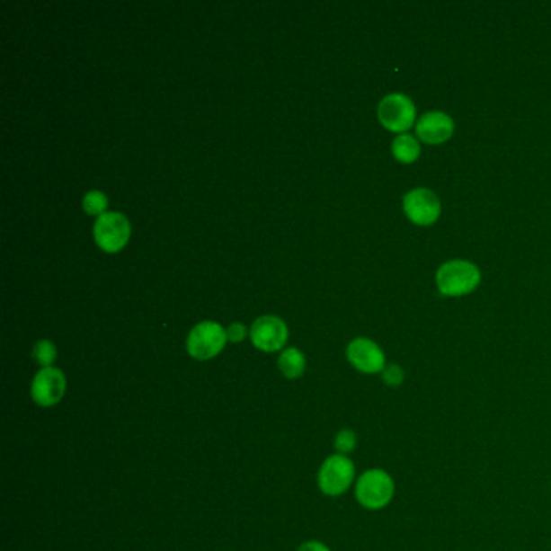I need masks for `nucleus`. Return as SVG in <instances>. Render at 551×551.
<instances>
[{
  "label": "nucleus",
  "mask_w": 551,
  "mask_h": 551,
  "mask_svg": "<svg viewBox=\"0 0 551 551\" xmlns=\"http://www.w3.org/2000/svg\"><path fill=\"white\" fill-rule=\"evenodd\" d=\"M107 204H109V200L102 191L86 192L83 200V208L89 216H104Z\"/></svg>",
  "instance_id": "obj_15"
},
{
  "label": "nucleus",
  "mask_w": 551,
  "mask_h": 551,
  "mask_svg": "<svg viewBox=\"0 0 551 551\" xmlns=\"http://www.w3.org/2000/svg\"><path fill=\"white\" fill-rule=\"evenodd\" d=\"M455 133V121L441 111L423 113L415 123V135L425 144L437 146L447 143Z\"/></svg>",
  "instance_id": "obj_11"
},
{
  "label": "nucleus",
  "mask_w": 551,
  "mask_h": 551,
  "mask_svg": "<svg viewBox=\"0 0 551 551\" xmlns=\"http://www.w3.org/2000/svg\"><path fill=\"white\" fill-rule=\"evenodd\" d=\"M280 372L287 378H299L306 370V358L303 352L296 348H288L280 354L279 358Z\"/></svg>",
  "instance_id": "obj_13"
},
{
  "label": "nucleus",
  "mask_w": 551,
  "mask_h": 551,
  "mask_svg": "<svg viewBox=\"0 0 551 551\" xmlns=\"http://www.w3.org/2000/svg\"><path fill=\"white\" fill-rule=\"evenodd\" d=\"M131 236V225L120 212H105L94 225V240L105 253H119L127 246Z\"/></svg>",
  "instance_id": "obj_6"
},
{
  "label": "nucleus",
  "mask_w": 551,
  "mask_h": 551,
  "mask_svg": "<svg viewBox=\"0 0 551 551\" xmlns=\"http://www.w3.org/2000/svg\"><path fill=\"white\" fill-rule=\"evenodd\" d=\"M479 267L463 259H453L441 265L437 272V287L440 295L447 298L469 295L479 287Z\"/></svg>",
  "instance_id": "obj_2"
},
{
  "label": "nucleus",
  "mask_w": 551,
  "mask_h": 551,
  "mask_svg": "<svg viewBox=\"0 0 551 551\" xmlns=\"http://www.w3.org/2000/svg\"><path fill=\"white\" fill-rule=\"evenodd\" d=\"M67 392V377L60 369L44 368L34 376L31 398L40 408H52L58 404Z\"/></svg>",
  "instance_id": "obj_8"
},
{
  "label": "nucleus",
  "mask_w": 551,
  "mask_h": 551,
  "mask_svg": "<svg viewBox=\"0 0 551 551\" xmlns=\"http://www.w3.org/2000/svg\"><path fill=\"white\" fill-rule=\"evenodd\" d=\"M227 342V330L217 322L206 320L190 332L186 340V350L194 360H209L220 354Z\"/></svg>",
  "instance_id": "obj_4"
},
{
  "label": "nucleus",
  "mask_w": 551,
  "mask_h": 551,
  "mask_svg": "<svg viewBox=\"0 0 551 551\" xmlns=\"http://www.w3.org/2000/svg\"><path fill=\"white\" fill-rule=\"evenodd\" d=\"M395 493V480L388 472L380 467L362 472L354 485V496L358 503L369 511H380L387 508L392 503Z\"/></svg>",
  "instance_id": "obj_1"
},
{
  "label": "nucleus",
  "mask_w": 551,
  "mask_h": 551,
  "mask_svg": "<svg viewBox=\"0 0 551 551\" xmlns=\"http://www.w3.org/2000/svg\"><path fill=\"white\" fill-rule=\"evenodd\" d=\"M346 358L352 368L368 376L382 374V370L387 366L384 350L376 342L364 338V336L354 338L351 343L348 344Z\"/></svg>",
  "instance_id": "obj_9"
},
{
  "label": "nucleus",
  "mask_w": 551,
  "mask_h": 551,
  "mask_svg": "<svg viewBox=\"0 0 551 551\" xmlns=\"http://www.w3.org/2000/svg\"><path fill=\"white\" fill-rule=\"evenodd\" d=\"M298 551H332L328 548L327 545L322 544V542H315V540H311V542H306V544L301 545Z\"/></svg>",
  "instance_id": "obj_19"
},
{
  "label": "nucleus",
  "mask_w": 551,
  "mask_h": 551,
  "mask_svg": "<svg viewBox=\"0 0 551 551\" xmlns=\"http://www.w3.org/2000/svg\"><path fill=\"white\" fill-rule=\"evenodd\" d=\"M380 376H382V380H384L385 385H388V387H392V388H396V387H401L403 382H404L406 372L403 370L400 364H387Z\"/></svg>",
  "instance_id": "obj_17"
},
{
  "label": "nucleus",
  "mask_w": 551,
  "mask_h": 551,
  "mask_svg": "<svg viewBox=\"0 0 551 551\" xmlns=\"http://www.w3.org/2000/svg\"><path fill=\"white\" fill-rule=\"evenodd\" d=\"M378 121L382 127L392 131L404 135L408 129H413L417 117L414 102L411 97L401 93H393L385 96L378 104Z\"/></svg>",
  "instance_id": "obj_5"
},
{
  "label": "nucleus",
  "mask_w": 551,
  "mask_h": 551,
  "mask_svg": "<svg viewBox=\"0 0 551 551\" xmlns=\"http://www.w3.org/2000/svg\"><path fill=\"white\" fill-rule=\"evenodd\" d=\"M32 358L44 368H52L57 360L56 344L49 340H40L32 348Z\"/></svg>",
  "instance_id": "obj_14"
},
{
  "label": "nucleus",
  "mask_w": 551,
  "mask_h": 551,
  "mask_svg": "<svg viewBox=\"0 0 551 551\" xmlns=\"http://www.w3.org/2000/svg\"><path fill=\"white\" fill-rule=\"evenodd\" d=\"M288 340V327L275 315H264L251 327V342L257 350L265 352L280 351Z\"/></svg>",
  "instance_id": "obj_10"
},
{
  "label": "nucleus",
  "mask_w": 551,
  "mask_h": 551,
  "mask_svg": "<svg viewBox=\"0 0 551 551\" xmlns=\"http://www.w3.org/2000/svg\"><path fill=\"white\" fill-rule=\"evenodd\" d=\"M335 449L338 455L348 456L356 449L358 445V437H356V431L351 429H342V431L336 433L335 437Z\"/></svg>",
  "instance_id": "obj_16"
},
{
  "label": "nucleus",
  "mask_w": 551,
  "mask_h": 551,
  "mask_svg": "<svg viewBox=\"0 0 551 551\" xmlns=\"http://www.w3.org/2000/svg\"><path fill=\"white\" fill-rule=\"evenodd\" d=\"M403 210L413 224L429 227L439 220L441 202L429 188H415L404 194Z\"/></svg>",
  "instance_id": "obj_7"
},
{
  "label": "nucleus",
  "mask_w": 551,
  "mask_h": 551,
  "mask_svg": "<svg viewBox=\"0 0 551 551\" xmlns=\"http://www.w3.org/2000/svg\"><path fill=\"white\" fill-rule=\"evenodd\" d=\"M356 479V466L348 456H328L320 466L317 484L320 492L327 496H342L346 493Z\"/></svg>",
  "instance_id": "obj_3"
},
{
  "label": "nucleus",
  "mask_w": 551,
  "mask_h": 551,
  "mask_svg": "<svg viewBox=\"0 0 551 551\" xmlns=\"http://www.w3.org/2000/svg\"><path fill=\"white\" fill-rule=\"evenodd\" d=\"M246 333H248L246 327L243 324H238V322L227 328V336L232 343H241L246 338Z\"/></svg>",
  "instance_id": "obj_18"
},
{
  "label": "nucleus",
  "mask_w": 551,
  "mask_h": 551,
  "mask_svg": "<svg viewBox=\"0 0 551 551\" xmlns=\"http://www.w3.org/2000/svg\"><path fill=\"white\" fill-rule=\"evenodd\" d=\"M421 143L417 138L411 137L409 133L395 138L392 143V154L395 159L401 164H413L421 156Z\"/></svg>",
  "instance_id": "obj_12"
}]
</instances>
